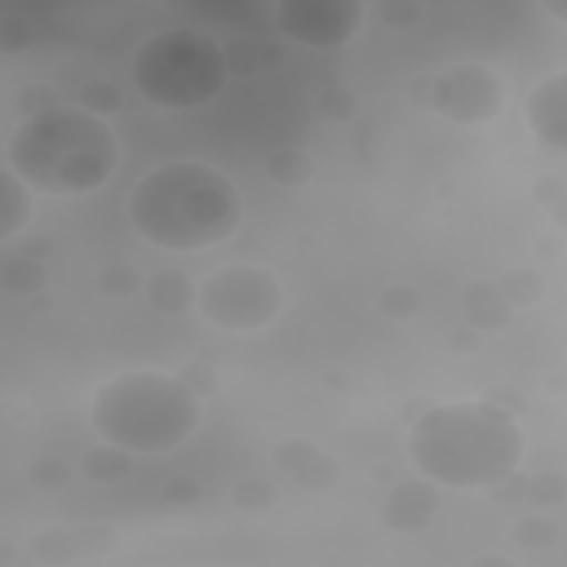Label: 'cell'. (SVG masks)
<instances>
[{"label":"cell","instance_id":"1","mask_svg":"<svg viewBox=\"0 0 567 567\" xmlns=\"http://www.w3.org/2000/svg\"><path fill=\"white\" fill-rule=\"evenodd\" d=\"M523 421L487 399H447L425 408L408 430V461L434 487L483 492L523 465Z\"/></svg>","mask_w":567,"mask_h":567},{"label":"cell","instance_id":"2","mask_svg":"<svg viewBox=\"0 0 567 567\" xmlns=\"http://www.w3.org/2000/svg\"><path fill=\"white\" fill-rule=\"evenodd\" d=\"M244 221L239 186L204 159H164L128 190V226L164 252H204Z\"/></svg>","mask_w":567,"mask_h":567},{"label":"cell","instance_id":"3","mask_svg":"<svg viewBox=\"0 0 567 567\" xmlns=\"http://www.w3.org/2000/svg\"><path fill=\"white\" fill-rule=\"evenodd\" d=\"M9 168L40 195H93L120 168V137L106 115L80 102H53L9 133Z\"/></svg>","mask_w":567,"mask_h":567},{"label":"cell","instance_id":"4","mask_svg":"<svg viewBox=\"0 0 567 567\" xmlns=\"http://www.w3.org/2000/svg\"><path fill=\"white\" fill-rule=\"evenodd\" d=\"M89 425L102 443L128 456H159L199 430V394L173 372L124 368L97 385Z\"/></svg>","mask_w":567,"mask_h":567},{"label":"cell","instance_id":"5","mask_svg":"<svg viewBox=\"0 0 567 567\" xmlns=\"http://www.w3.org/2000/svg\"><path fill=\"white\" fill-rule=\"evenodd\" d=\"M128 75H133V89L151 106L190 111V106L213 102L226 89L230 62H226V49L213 35H199L190 27H168V31L146 35L133 49Z\"/></svg>","mask_w":567,"mask_h":567},{"label":"cell","instance_id":"6","mask_svg":"<svg viewBox=\"0 0 567 567\" xmlns=\"http://www.w3.org/2000/svg\"><path fill=\"white\" fill-rule=\"evenodd\" d=\"M195 310L221 332H261L284 310V284L257 261H230L195 284Z\"/></svg>","mask_w":567,"mask_h":567},{"label":"cell","instance_id":"7","mask_svg":"<svg viewBox=\"0 0 567 567\" xmlns=\"http://www.w3.org/2000/svg\"><path fill=\"white\" fill-rule=\"evenodd\" d=\"M425 106L434 115L452 120V124H465V128L492 124L505 111V84L483 62H452V66H443V71L430 75Z\"/></svg>","mask_w":567,"mask_h":567},{"label":"cell","instance_id":"8","mask_svg":"<svg viewBox=\"0 0 567 567\" xmlns=\"http://www.w3.org/2000/svg\"><path fill=\"white\" fill-rule=\"evenodd\" d=\"M275 27L301 49L332 53L363 31V0H275Z\"/></svg>","mask_w":567,"mask_h":567},{"label":"cell","instance_id":"9","mask_svg":"<svg viewBox=\"0 0 567 567\" xmlns=\"http://www.w3.org/2000/svg\"><path fill=\"white\" fill-rule=\"evenodd\" d=\"M275 465L284 470V478H292L306 492H323L337 483V456L328 447H319L315 439H284L275 443Z\"/></svg>","mask_w":567,"mask_h":567},{"label":"cell","instance_id":"10","mask_svg":"<svg viewBox=\"0 0 567 567\" xmlns=\"http://www.w3.org/2000/svg\"><path fill=\"white\" fill-rule=\"evenodd\" d=\"M527 124H532V133L549 151H563L567 146V75L563 71L545 75L532 89V97H527Z\"/></svg>","mask_w":567,"mask_h":567},{"label":"cell","instance_id":"11","mask_svg":"<svg viewBox=\"0 0 567 567\" xmlns=\"http://www.w3.org/2000/svg\"><path fill=\"white\" fill-rule=\"evenodd\" d=\"M434 514H439V487L430 478H421V474L394 483V492L381 505V518H385L390 532H421Z\"/></svg>","mask_w":567,"mask_h":567},{"label":"cell","instance_id":"12","mask_svg":"<svg viewBox=\"0 0 567 567\" xmlns=\"http://www.w3.org/2000/svg\"><path fill=\"white\" fill-rule=\"evenodd\" d=\"M31 213H35L31 186L9 164H0V244H9L18 230H27Z\"/></svg>","mask_w":567,"mask_h":567},{"label":"cell","instance_id":"13","mask_svg":"<svg viewBox=\"0 0 567 567\" xmlns=\"http://www.w3.org/2000/svg\"><path fill=\"white\" fill-rule=\"evenodd\" d=\"M142 292H146V301H151L155 310H164V315H177V310L195 306V284H190L186 275H177V270H155V275L142 284Z\"/></svg>","mask_w":567,"mask_h":567},{"label":"cell","instance_id":"14","mask_svg":"<svg viewBox=\"0 0 567 567\" xmlns=\"http://www.w3.org/2000/svg\"><path fill=\"white\" fill-rule=\"evenodd\" d=\"M509 301H505V292L496 288V284H474L470 292H465V315H470V323H478V328H505L509 323Z\"/></svg>","mask_w":567,"mask_h":567},{"label":"cell","instance_id":"15","mask_svg":"<svg viewBox=\"0 0 567 567\" xmlns=\"http://www.w3.org/2000/svg\"><path fill=\"white\" fill-rule=\"evenodd\" d=\"M80 470L93 474V478H120V474H128V452L102 443V447H93V452L80 456Z\"/></svg>","mask_w":567,"mask_h":567},{"label":"cell","instance_id":"16","mask_svg":"<svg viewBox=\"0 0 567 567\" xmlns=\"http://www.w3.org/2000/svg\"><path fill=\"white\" fill-rule=\"evenodd\" d=\"M97 288H102V292H111V297H128V292H137V288H142V275H137L133 266L115 261V266H106V270L97 275Z\"/></svg>","mask_w":567,"mask_h":567},{"label":"cell","instance_id":"17","mask_svg":"<svg viewBox=\"0 0 567 567\" xmlns=\"http://www.w3.org/2000/svg\"><path fill=\"white\" fill-rule=\"evenodd\" d=\"M381 310H385L390 319H412V315L421 310V292L408 288V284H394L390 292H381Z\"/></svg>","mask_w":567,"mask_h":567},{"label":"cell","instance_id":"18","mask_svg":"<svg viewBox=\"0 0 567 567\" xmlns=\"http://www.w3.org/2000/svg\"><path fill=\"white\" fill-rule=\"evenodd\" d=\"M270 173H275V182L297 186V182H306V159L301 155H275L270 159Z\"/></svg>","mask_w":567,"mask_h":567},{"label":"cell","instance_id":"19","mask_svg":"<svg viewBox=\"0 0 567 567\" xmlns=\"http://www.w3.org/2000/svg\"><path fill=\"white\" fill-rule=\"evenodd\" d=\"M31 44V27L22 18H0V49H27Z\"/></svg>","mask_w":567,"mask_h":567},{"label":"cell","instance_id":"20","mask_svg":"<svg viewBox=\"0 0 567 567\" xmlns=\"http://www.w3.org/2000/svg\"><path fill=\"white\" fill-rule=\"evenodd\" d=\"M40 279H44V275H40V266H27V270H22V266H9V270H4V284H9L13 292L40 288Z\"/></svg>","mask_w":567,"mask_h":567},{"label":"cell","instance_id":"21","mask_svg":"<svg viewBox=\"0 0 567 567\" xmlns=\"http://www.w3.org/2000/svg\"><path fill=\"white\" fill-rule=\"evenodd\" d=\"M416 18V4L412 0H390L385 4V22H412Z\"/></svg>","mask_w":567,"mask_h":567},{"label":"cell","instance_id":"22","mask_svg":"<svg viewBox=\"0 0 567 567\" xmlns=\"http://www.w3.org/2000/svg\"><path fill=\"white\" fill-rule=\"evenodd\" d=\"M540 9H545L554 22H567V0H540Z\"/></svg>","mask_w":567,"mask_h":567}]
</instances>
